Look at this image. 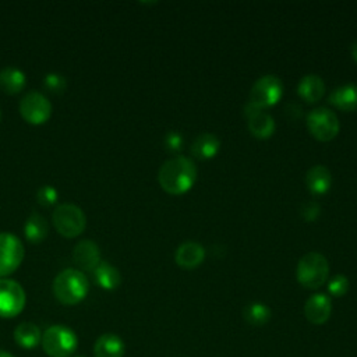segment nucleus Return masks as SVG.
Returning a JSON list of instances; mask_svg holds the SVG:
<instances>
[{
    "instance_id": "obj_1",
    "label": "nucleus",
    "mask_w": 357,
    "mask_h": 357,
    "mask_svg": "<svg viewBox=\"0 0 357 357\" xmlns=\"http://www.w3.org/2000/svg\"><path fill=\"white\" fill-rule=\"evenodd\" d=\"M197 180V167L185 156H176L166 160L158 172V181L167 194L181 195L187 192Z\"/></svg>"
},
{
    "instance_id": "obj_2",
    "label": "nucleus",
    "mask_w": 357,
    "mask_h": 357,
    "mask_svg": "<svg viewBox=\"0 0 357 357\" xmlns=\"http://www.w3.org/2000/svg\"><path fill=\"white\" fill-rule=\"evenodd\" d=\"M52 289L60 304L75 305L86 297L89 291V282L82 271L67 268L54 278Z\"/></svg>"
},
{
    "instance_id": "obj_3",
    "label": "nucleus",
    "mask_w": 357,
    "mask_h": 357,
    "mask_svg": "<svg viewBox=\"0 0 357 357\" xmlns=\"http://www.w3.org/2000/svg\"><path fill=\"white\" fill-rule=\"evenodd\" d=\"M329 275V262L326 257L321 252H307L304 254L296 268V278L298 283L305 287L315 290L321 287Z\"/></svg>"
},
{
    "instance_id": "obj_4",
    "label": "nucleus",
    "mask_w": 357,
    "mask_h": 357,
    "mask_svg": "<svg viewBox=\"0 0 357 357\" xmlns=\"http://www.w3.org/2000/svg\"><path fill=\"white\" fill-rule=\"evenodd\" d=\"M40 344L49 357H71L78 349V336L66 325H52L42 333Z\"/></svg>"
},
{
    "instance_id": "obj_5",
    "label": "nucleus",
    "mask_w": 357,
    "mask_h": 357,
    "mask_svg": "<svg viewBox=\"0 0 357 357\" xmlns=\"http://www.w3.org/2000/svg\"><path fill=\"white\" fill-rule=\"evenodd\" d=\"M52 222L59 234L67 238H73L85 230L86 216L78 205L67 202L56 206Z\"/></svg>"
},
{
    "instance_id": "obj_6",
    "label": "nucleus",
    "mask_w": 357,
    "mask_h": 357,
    "mask_svg": "<svg viewBox=\"0 0 357 357\" xmlns=\"http://www.w3.org/2000/svg\"><path fill=\"white\" fill-rule=\"evenodd\" d=\"M305 121L311 135L322 142L333 139L340 130V123L337 116L331 109L324 106L312 109L307 114Z\"/></svg>"
},
{
    "instance_id": "obj_7",
    "label": "nucleus",
    "mask_w": 357,
    "mask_h": 357,
    "mask_svg": "<svg viewBox=\"0 0 357 357\" xmlns=\"http://www.w3.org/2000/svg\"><path fill=\"white\" fill-rule=\"evenodd\" d=\"M282 95L283 84L280 78L275 74H265L254 82L250 91V102L264 110L265 107L276 105Z\"/></svg>"
},
{
    "instance_id": "obj_8",
    "label": "nucleus",
    "mask_w": 357,
    "mask_h": 357,
    "mask_svg": "<svg viewBox=\"0 0 357 357\" xmlns=\"http://www.w3.org/2000/svg\"><path fill=\"white\" fill-rule=\"evenodd\" d=\"M22 241L13 233H0V279L17 271L24 259Z\"/></svg>"
},
{
    "instance_id": "obj_9",
    "label": "nucleus",
    "mask_w": 357,
    "mask_h": 357,
    "mask_svg": "<svg viewBox=\"0 0 357 357\" xmlns=\"http://www.w3.org/2000/svg\"><path fill=\"white\" fill-rule=\"evenodd\" d=\"M18 109L22 119L33 126L46 123L52 114L50 100L38 91L26 92L20 100Z\"/></svg>"
},
{
    "instance_id": "obj_10",
    "label": "nucleus",
    "mask_w": 357,
    "mask_h": 357,
    "mask_svg": "<svg viewBox=\"0 0 357 357\" xmlns=\"http://www.w3.org/2000/svg\"><path fill=\"white\" fill-rule=\"evenodd\" d=\"M24 287L13 279H0V318H14L25 307Z\"/></svg>"
},
{
    "instance_id": "obj_11",
    "label": "nucleus",
    "mask_w": 357,
    "mask_h": 357,
    "mask_svg": "<svg viewBox=\"0 0 357 357\" xmlns=\"http://www.w3.org/2000/svg\"><path fill=\"white\" fill-rule=\"evenodd\" d=\"M332 314V301L324 293L310 296L304 304V315L314 325L325 324Z\"/></svg>"
},
{
    "instance_id": "obj_12",
    "label": "nucleus",
    "mask_w": 357,
    "mask_h": 357,
    "mask_svg": "<svg viewBox=\"0 0 357 357\" xmlns=\"http://www.w3.org/2000/svg\"><path fill=\"white\" fill-rule=\"evenodd\" d=\"M73 261L84 271H93L100 262V250L93 240H81L73 250Z\"/></svg>"
},
{
    "instance_id": "obj_13",
    "label": "nucleus",
    "mask_w": 357,
    "mask_h": 357,
    "mask_svg": "<svg viewBox=\"0 0 357 357\" xmlns=\"http://www.w3.org/2000/svg\"><path fill=\"white\" fill-rule=\"evenodd\" d=\"M204 259L205 248L198 241H184L174 252V261L183 269H194L199 266Z\"/></svg>"
},
{
    "instance_id": "obj_14",
    "label": "nucleus",
    "mask_w": 357,
    "mask_h": 357,
    "mask_svg": "<svg viewBox=\"0 0 357 357\" xmlns=\"http://www.w3.org/2000/svg\"><path fill=\"white\" fill-rule=\"evenodd\" d=\"M332 184V173L324 165H314L305 173V185L315 195L326 194Z\"/></svg>"
},
{
    "instance_id": "obj_15",
    "label": "nucleus",
    "mask_w": 357,
    "mask_h": 357,
    "mask_svg": "<svg viewBox=\"0 0 357 357\" xmlns=\"http://www.w3.org/2000/svg\"><path fill=\"white\" fill-rule=\"evenodd\" d=\"M328 102L343 112L357 110V84H344L335 88L331 92Z\"/></svg>"
},
{
    "instance_id": "obj_16",
    "label": "nucleus",
    "mask_w": 357,
    "mask_h": 357,
    "mask_svg": "<svg viewBox=\"0 0 357 357\" xmlns=\"http://www.w3.org/2000/svg\"><path fill=\"white\" fill-rule=\"evenodd\" d=\"M126 344L116 333L100 335L93 344L95 357H123Z\"/></svg>"
},
{
    "instance_id": "obj_17",
    "label": "nucleus",
    "mask_w": 357,
    "mask_h": 357,
    "mask_svg": "<svg viewBox=\"0 0 357 357\" xmlns=\"http://www.w3.org/2000/svg\"><path fill=\"white\" fill-rule=\"evenodd\" d=\"M297 93L308 103L318 102L325 93V84L319 75L307 74L300 79L297 85Z\"/></svg>"
},
{
    "instance_id": "obj_18",
    "label": "nucleus",
    "mask_w": 357,
    "mask_h": 357,
    "mask_svg": "<svg viewBox=\"0 0 357 357\" xmlns=\"http://www.w3.org/2000/svg\"><path fill=\"white\" fill-rule=\"evenodd\" d=\"M13 337L21 349L31 350L42 342V332L36 324L25 321L15 326L13 332Z\"/></svg>"
},
{
    "instance_id": "obj_19",
    "label": "nucleus",
    "mask_w": 357,
    "mask_h": 357,
    "mask_svg": "<svg viewBox=\"0 0 357 357\" xmlns=\"http://www.w3.org/2000/svg\"><path fill=\"white\" fill-rule=\"evenodd\" d=\"M220 148V139L212 132L199 134L191 144V155L197 159H212Z\"/></svg>"
},
{
    "instance_id": "obj_20",
    "label": "nucleus",
    "mask_w": 357,
    "mask_h": 357,
    "mask_svg": "<svg viewBox=\"0 0 357 357\" xmlns=\"http://www.w3.org/2000/svg\"><path fill=\"white\" fill-rule=\"evenodd\" d=\"M92 272L96 284L105 290H114L121 284V273L114 265L106 261H100Z\"/></svg>"
},
{
    "instance_id": "obj_21",
    "label": "nucleus",
    "mask_w": 357,
    "mask_h": 357,
    "mask_svg": "<svg viewBox=\"0 0 357 357\" xmlns=\"http://www.w3.org/2000/svg\"><path fill=\"white\" fill-rule=\"evenodd\" d=\"M26 85V77L25 73L17 67H3L0 70V88L6 93H18L21 92Z\"/></svg>"
},
{
    "instance_id": "obj_22",
    "label": "nucleus",
    "mask_w": 357,
    "mask_h": 357,
    "mask_svg": "<svg viewBox=\"0 0 357 357\" xmlns=\"http://www.w3.org/2000/svg\"><path fill=\"white\" fill-rule=\"evenodd\" d=\"M247 121H248L247 126H248L250 132L259 139L269 138L275 131L273 117L264 110H259V112L254 113L252 116L247 117Z\"/></svg>"
},
{
    "instance_id": "obj_23",
    "label": "nucleus",
    "mask_w": 357,
    "mask_h": 357,
    "mask_svg": "<svg viewBox=\"0 0 357 357\" xmlns=\"http://www.w3.org/2000/svg\"><path fill=\"white\" fill-rule=\"evenodd\" d=\"M47 233H49V227H47L46 219L40 213L32 212L24 225L25 238L29 243H40L42 240L46 238Z\"/></svg>"
},
{
    "instance_id": "obj_24",
    "label": "nucleus",
    "mask_w": 357,
    "mask_h": 357,
    "mask_svg": "<svg viewBox=\"0 0 357 357\" xmlns=\"http://www.w3.org/2000/svg\"><path fill=\"white\" fill-rule=\"evenodd\" d=\"M272 311L264 303H251L244 307L243 317L244 319L254 326H262L271 319Z\"/></svg>"
},
{
    "instance_id": "obj_25",
    "label": "nucleus",
    "mask_w": 357,
    "mask_h": 357,
    "mask_svg": "<svg viewBox=\"0 0 357 357\" xmlns=\"http://www.w3.org/2000/svg\"><path fill=\"white\" fill-rule=\"evenodd\" d=\"M349 287H350V282H349L347 276L343 273H337V275L332 276L328 282V291L333 297L344 296L349 291Z\"/></svg>"
},
{
    "instance_id": "obj_26",
    "label": "nucleus",
    "mask_w": 357,
    "mask_h": 357,
    "mask_svg": "<svg viewBox=\"0 0 357 357\" xmlns=\"http://www.w3.org/2000/svg\"><path fill=\"white\" fill-rule=\"evenodd\" d=\"M43 85L46 86L47 91L59 93V92H63L64 88L67 86V79L64 75L59 73H49L43 77Z\"/></svg>"
},
{
    "instance_id": "obj_27",
    "label": "nucleus",
    "mask_w": 357,
    "mask_h": 357,
    "mask_svg": "<svg viewBox=\"0 0 357 357\" xmlns=\"http://www.w3.org/2000/svg\"><path fill=\"white\" fill-rule=\"evenodd\" d=\"M36 199L40 205L43 206H50L53 204L57 202L59 199V192L57 190L53 187V185H49V184H45L42 187L38 188L36 191Z\"/></svg>"
},
{
    "instance_id": "obj_28",
    "label": "nucleus",
    "mask_w": 357,
    "mask_h": 357,
    "mask_svg": "<svg viewBox=\"0 0 357 357\" xmlns=\"http://www.w3.org/2000/svg\"><path fill=\"white\" fill-rule=\"evenodd\" d=\"M300 212H301V216H303L305 220L314 222V220L319 216V213H321V206H319V204H317V202H314V201H310V202L303 204Z\"/></svg>"
},
{
    "instance_id": "obj_29",
    "label": "nucleus",
    "mask_w": 357,
    "mask_h": 357,
    "mask_svg": "<svg viewBox=\"0 0 357 357\" xmlns=\"http://www.w3.org/2000/svg\"><path fill=\"white\" fill-rule=\"evenodd\" d=\"M183 141H184V138L178 131H169L165 135V146L172 152L181 149Z\"/></svg>"
},
{
    "instance_id": "obj_30",
    "label": "nucleus",
    "mask_w": 357,
    "mask_h": 357,
    "mask_svg": "<svg viewBox=\"0 0 357 357\" xmlns=\"http://www.w3.org/2000/svg\"><path fill=\"white\" fill-rule=\"evenodd\" d=\"M350 53H351V57L354 59V61L357 63V39L351 43V46H350Z\"/></svg>"
},
{
    "instance_id": "obj_31",
    "label": "nucleus",
    "mask_w": 357,
    "mask_h": 357,
    "mask_svg": "<svg viewBox=\"0 0 357 357\" xmlns=\"http://www.w3.org/2000/svg\"><path fill=\"white\" fill-rule=\"evenodd\" d=\"M0 357H14L11 353H8L7 350H3L0 349Z\"/></svg>"
},
{
    "instance_id": "obj_32",
    "label": "nucleus",
    "mask_w": 357,
    "mask_h": 357,
    "mask_svg": "<svg viewBox=\"0 0 357 357\" xmlns=\"http://www.w3.org/2000/svg\"><path fill=\"white\" fill-rule=\"evenodd\" d=\"M0 120H1V112H0Z\"/></svg>"
},
{
    "instance_id": "obj_33",
    "label": "nucleus",
    "mask_w": 357,
    "mask_h": 357,
    "mask_svg": "<svg viewBox=\"0 0 357 357\" xmlns=\"http://www.w3.org/2000/svg\"><path fill=\"white\" fill-rule=\"evenodd\" d=\"M78 357H84V356H78Z\"/></svg>"
}]
</instances>
